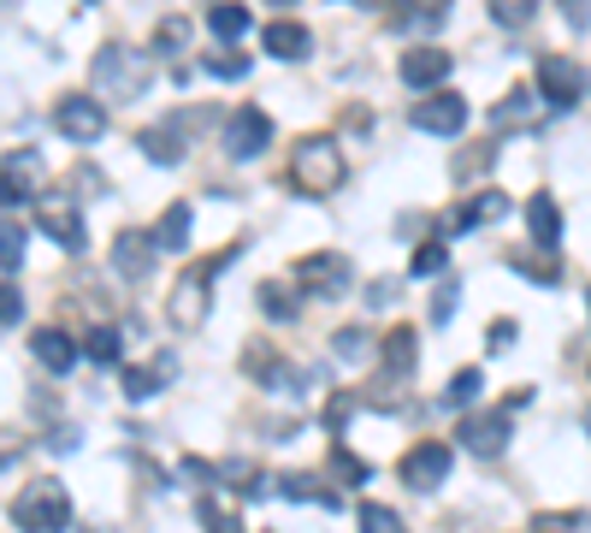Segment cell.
<instances>
[{"label":"cell","mask_w":591,"mask_h":533,"mask_svg":"<svg viewBox=\"0 0 591 533\" xmlns=\"http://www.w3.org/2000/svg\"><path fill=\"white\" fill-rule=\"evenodd\" d=\"M343 148H338V136H302L290 154V184L296 191H308V196H332L338 184H343Z\"/></svg>","instance_id":"obj_1"},{"label":"cell","mask_w":591,"mask_h":533,"mask_svg":"<svg viewBox=\"0 0 591 533\" xmlns=\"http://www.w3.org/2000/svg\"><path fill=\"white\" fill-rule=\"evenodd\" d=\"M12 522L24 533H65L72 527V492L60 480H30V486L12 498Z\"/></svg>","instance_id":"obj_2"},{"label":"cell","mask_w":591,"mask_h":533,"mask_svg":"<svg viewBox=\"0 0 591 533\" xmlns=\"http://www.w3.org/2000/svg\"><path fill=\"white\" fill-rule=\"evenodd\" d=\"M95 83H101V95L136 101V95L148 90V60L136 54V48H125V42H107L95 54Z\"/></svg>","instance_id":"obj_3"},{"label":"cell","mask_w":591,"mask_h":533,"mask_svg":"<svg viewBox=\"0 0 591 533\" xmlns=\"http://www.w3.org/2000/svg\"><path fill=\"white\" fill-rule=\"evenodd\" d=\"M231 255H237V244L219 249V255H207L201 267H189L184 279H178V290H172V320H178L184 332H189V326H201V315H207V290H214V279L225 273V262H231Z\"/></svg>","instance_id":"obj_4"},{"label":"cell","mask_w":591,"mask_h":533,"mask_svg":"<svg viewBox=\"0 0 591 533\" xmlns=\"http://www.w3.org/2000/svg\"><path fill=\"white\" fill-rule=\"evenodd\" d=\"M37 196H42V154L37 148L0 154V208H24Z\"/></svg>","instance_id":"obj_5"},{"label":"cell","mask_w":591,"mask_h":533,"mask_svg":"<svg viewBox=\"0 0 591 533\" xmlns=\"http://www.w3.org/2000/svg\"><path fill=\"white\" fill-rule=\"evenodd\" d=\"M37 219H42V232L54 237L60 249L83 255V244H90V232H83V219H77V202H72V196L42 191V196H37Z\"/></svg>","instance_id":"obj_6"},{"label":"cell","mask_w":591,"mask_h":533,"mask_svg":"<svg viewBox=\"0 0 591 533\" xmlns=\"http://www.w3.org/2000/svg\"><path fill=\"white\" fill-rule=\"evenodd\" d=\"M396 474H403V486H408V492H438L444 480H449V444L421 439L403 462H396Z\"/></svg>","instance_id":"obj_7"},{"label":"cell","mask_w":591,"mask_h":533,"mask_svg":"<svg viewBox=\"0 0 591 533\" xmlns=\"http://www.w3.org/2000/svg\"><path fill=\"white\" fill-rule=\"evenodd\" d=\"M350 262H343V255H332V249H320V255H302V262H296V285L308 290V297H343V290H350Z\"/></svg>","instance_id":"obj_8"},{"label":"cell","mask_w":591,"mask_h":533,"mask_svg":"<svg viewBox=\"0 0 591 533\" xmlns=\"http://www.w3.org/2000/svg\"><path fill=\"white\" fill-rule=\"evenodd\" d=\"M538 95H545L556 113H568L573 101L585 95V72L568 54H545V60H538Z\"/></svg>","instance_id":"obj_9"},{"label":"cell","mask_w":591,"mask_h":533,"mask_svg":"<svg viewBox=\"0 0 591 533\" xmlns=\"http://www.w3.org/2000/svg\"><path fill=\"white\" fill-rule=\"evenodd\" d=\"M267 136H272V119L260 113V107H237L231 119H225V131H219V143L231 161H255L260 148H267Z\"/></svg>","instance_id":"obj_10"},{"label":"cell","mask_w":591,"mask_h":533,"mask_svg":"<svg viewBox=\"0 0 591 533\" xmlns=\"http://www.w3.org/2000/svg\"><path fill=\"white\" fill-rule=\"evenodd\" d=\"M456 444H462L467 457H502V451H509V416H497V409L462 416V427H456Z\"/></svg>","instance_id":"obj_11"},{"label":"cell","mask_w":591,"mask_h":533,"mask_svg":"<svg viewBox=\"0 0 591 533\" xmlns=\"http://www.w3.org/2000/svg\"><path fill=\"white\" fill-rule=\"evenodd\" d=\"M54 125H60V136H72V143H95V136L107 131V107H101L95 95H60Z\"/></svg>","instance_id":"obj_12"},{"label":"cell","mask_w":591,"mask_h":533,"mask_svg":"<svg viewBox=\"0 0 591 533\" xmlns=\"http://www.w3.org/2000/svg\"><path fill=\"white\" fill-rule=\"evenodd\" d=\"M408 125H421V131H432V136H462V125H467V101H462L456 90H438V95H426L421 107L408 113Z\"/></svg>","instance_id":"obj_13"},{"label":"cell","mask_w":591,"mask_h":533,"mask_svg":"<svg viewBox=\"0 0 591 533\" xmlns=\"http://www.w3.org/2000/svg\"><path fill=\"white\" fill-rule=\"evenodd\" d=\"M30 356H37L48 373H72V362L83 356V344L65 332V326H37V332H30Z\"/></svg>","instance_id":"obj_14"},{"label":"cell","mask_w":591,"mask_h":533,"mask_svg":"<svg viewBox=\"0 0 591 533\" xmlns=\"http://www.w3.org/2000/svg\"><path fill=\"white\" fill-rule=\"evenodd\" d=\"M396 78L408 83V90H438V83L449 78V54L444 48H403V65H396Z\"/></svg>","instance_id":"obj_15"},{"label":"cell","mask_w":591,"mask_h":533,"mask_svg":"<svg viewBox=\"0 0 591 533\" xmlns=\"http://www.w3.org/2000/svg\"><path fill=\"white\" fill-rule=\"evenodd\" d=\"M154 255H160V244H154L148 232H118L113 237V267L125 273L131 285H143L148 273H154Z\"/></svg>","instance_id":"obj_16"},{"label":"cell","mask_w":591,"mask_h":533,"mask_svg":"<svg viewBox=\"0 0 591 533\" xmlns=\"http://www.w3.org/2000/svg\"><path fill=\"white\" fill-rule=\"evenodd\" d=\"M136 148H143L154 166H178L184 161V119H160V125H148L143 136H136Z\"/></svg>","instance_id":"obj_17"},{"label":"cell","mask_w":591,"mask_h":533,"mask_svg":"<svg viewBox=\"0 0 591 533\" xmlns=\"http://www.w3.org/2000/svg\"><path fill=\"white\" fill-rule=\"evenodd\" d=\"M260 48H267L272 60H308V48H314V37H308L302 24H290V19H278L260 30Z\"/></svg>","instance_id":"obj_18"},{"label":"cell","mask_w":591,"mask_h":533,"mask_svg":"<svg viewBox=\"0 0 591 533\" xmlns=\"http://www.w3.org/2000/svg\"><path fill=\"white\" fill-rule=\"evenodd\" d=\"M172 380V362L160 356V362H136V368H118V386H125V398L131 403H143V398H154Z\"/></svg>","instance_id":"obj_19"},{"label":"cell","mask_w":591,"mask_h":533,"mask_svg":"<svg viewBox=\"0 0 591 533\" xmlns=\"http://www.w3.org/2000/svg\"><path fill=\"white\" fill-rule=\"evenodd\" d=\"M509 214V196L502 191H479L474 202H467V208L449 219V232H474V226H491V219H502Z\"/></svg>","instance_id":"obj_20"},{"label":"cell","mask_w":591,"mask_h":533,"mask_svg":"<svg viewBox=\"0 0 591 533\" xmlns=\"http://www.w3.org/2000/svg\"><path fill=\"white\" fill-rule=\"evenodd\" d=\"M527 232H532L545 249H556V244H562V208H556V202H550L545 191H538V196L527 202Z\"/></svg>","instance_id":"obj_21"},{"label":"cell","mask_w":591,"mask_h":533,"mask_svg":"<svg viewBox=\"0 0 591 533\" xmlns=\"http://www.w3.org/2000/svg\"><path fill=\"white\" fill-rule=\"evenodd\" d=\"M83 356H90L95 368H118V356H125V338H118V326H90V332H83Z\"/></svg>","instance_id":"obj_22"},{"label":"cell","mask_w":591,"mask_h":533,"mask_svg":"<svg viewBox=\"0 0 591 533\" xmlns=\"http://www.w3.org/2000/svg\"><path fill=\"white\" fill-rule=\"evenodd\" d=\"M414 356H421V338H414V326H391L385 332V373H414Z\"/></svg>","instance_id":"obj_23"},{"label":"cell","mask_w":591,"mask_h":533,"mask_svg":"<svg viewBox=\"0 0 591 533\" xmlns=\"http://www.w3.org/2000/svg\"><path fill=\"white\" fill-rule=\"evenodd\" d=\"M278 492H284L290 504H320V510H343V504H338V492H332V486H320L314 474H284V480H278Z\"/></svg>","instance_id":"obj_24"},{"label":"cell","mask_w":591,"mask_h":533,"mask_svg":"<svg viewBox=\"0 0 591 533\" xmlns=\"http://www.w3.org/2000/svg\"><path fill=\"white\" fill-rule=\"evenodd\" d=\"M207 30H214V42H242V37H249V7L219 0V7L207 12Z\"/></svg>","instance_id":"obj_25"},{"label":"cell","mask_w":591,"mask_h":533,"mask_svg":"<svg viewBox=\"0 0 591 533\" xmlns=\"http://www.w3.org/2000/svg\"><path fill=\"white\" fill-rule=\"evenodd\" d=\"M154 244H160L166 255H178L189 244V202H172V208L160 214V226H154Z\"/></svg>","instance_id":"obj_26"},{"label":"cell","mask_w":591,"mask_h":533,"mask_svg":"<svg viewBox=\"0 0 591 533\" xmlns=\"http://www.w3.org/2000/svg\"><path fill=\"white\" fill-rule=\"evenodd\" d=\"M255 303H260V315H267V320H278V326H284V320H296V290H290V285H278V279H267V285H260V290H255Z\"/></svg>","instance_id":"obj_27"},{"label":"cell","mask_w":591,"mask_h":533,"mask_svg":"<svg viewBox=\"0 0 591 533\" xmlns=\"http://www.w3.org/2000/svg\"><path fill=\"white\" fill-rule=\"evenodd\" d=\"M196 522H201L207 533H242L237 510H231V504H219V498H201V504H196Z\"/></svg>","instance_id":"obj_28"},{"label":"cell","mask_w":591,"mask_h":533,"mask_svg":"<svg viewBox=\"0 0 591 533\" xmlns=\"http://www.w3.org/2000/svg\"><path fill=\"white\" fill-rule=\"evenodd\" d=\"M24 267V219H0V273Z\"/></svg>","instance_id":"obj_29"},{"label":"cell","mask_w":591,"mask_h":533,"mask_svg":"<svg viewBox=\"0 0 591 533\" xmlns=\"http://www.w3.org/2000/svg\"><path fill=\"white\" fill-rule=\"evenodd\" d=\"M532 12H538V0H491V19H497L502 30H527Z\"/></svg>","instance_id":"obj_30"},{"label":"cell","mask_w":591,"mask_h":533,"mask_svg":"<svg viewBox=\"0 0 591 533\" xmlns=\"http://www.w3.org/2000/svg\"><path fill=\"white\" fill-rule=\"evenodd\" d=\"M361 533H408V522L391 504H361Z\"/></svg>","instance_id":"obj_31"},{"label":"cell","mask_w":591,"mask_h":533,"mask_svg":"<svg viewBox=\"0 0 591 533\" xmlns=\"http://www.w3.org/2000/svg\"><path fill=\"white\" fill-rule=\"evenodd\" d=\"M527 113H532V90H509V95L491 107V125H520Z\"/></svg>","instance_id":"obj_32"},{"label":"cell","mask_w":591,"mask_h":533,"mask_svg":"<svg viewBox=\"0 0 591 533\" xmlns=\"http://www.w3.org/2000/svg\"><path fill=\"white\" fill-rule=\"evenodd\" d=\"M444 267H449V249H444V244H421V249H414V267H408V273H414V279H438Z\"/></svg>","instance_id":"obj_33"},{"label":"cell","mask_w":591,"mask_h":533,"mask_svg":"<svg viewBox=\"0 0 591 533\" xmlns=\"http://www.w3.org/2000/svg\"><path fill=\"white\" fill-rule=\"evenodd\" d=\"M479 398V368H462L456 380L444 386V409H462V403H474Z\"/></svg>","instance_id":"obj_34"},{"label":"cell","mask_w":591,"mask_h":533,"mask_svg":"<svg viewBox=\"0 0 591 533\" xmlns=\"http://www.w3.org/2000/svg\"><path fill=\"white\" fill-rule=\"evenodd\" d=\"M332 474L343 480V486H367V462H355V451H343V444H338V451H332Z\"/></svg>","instance_id":"obj_35"},{"label":"cell","mask_w":591,"mask_h":533,"mask_svg":"<svg viewBox=\"0 0 591 533\" xmlns=\"http://www.w3.org/2000/svg\"><path fill=\"white\" fill-rule=\"evenodd\" d=\"M184 42H189V24H184V19H166V24H160V37H154V54L178 60V54H184Z\"/></svg>","instance_id":"obj_36"},{"label":"cell","mask_w":591,"mask_h":533,"mask_svg":"<svg viewBox=\"0 0 591 533\" xmlns=\"http://www.w3.org/2000/svg\"><path fill=\"white\" fill-rule=\"evenodd\" d=\"M585 522L573 510H545V515H532V533H580Z\"/></svg>","instance_id":"obj_37"},{"label":"cell","mask_w":591,"mask_h":533,"mask_svg":"<svg viewBox=\"0 0 591 533\" xmlns=\"http://www.w3.org/2000/svg\"><path fill=\"white\" fill-rule=\"evenodd\" d=\"M515 267L527 273L532 285H556V279H562V273H556V262H550V255H515Z\"/></svg>","instance_id":"obj_38"},{"label":"cell","mask_w":591,"mask_h":533,"mask_svg":"<svg viewBox=\"0 0 591 533\" xmlns=\"http://www.w3.org/2000/svg\"><path fill=\"white\" fill-rule=\"evenodd\" d=\"M456 303H462V285L449 279V285H438V297H432V320L438 326H449V315H456Z\"/></svg>","instance_id":"obj_39"},{"label":"cell","mask_w":591,"mask_h":533,"mask_svg":"<svg viewBox=\"0 0 591 533\" xmlns=\"http://www.w3.org/2000/svg\"><path fill=\"white\" fill-rule=\"evenodd\" d=\"M242 72H249L242 54H207V78H242Z\"/></svg>","instance_id":"obj_40"},{"label":"cell","mask_w":591,"mask_h":533,"mask_svg":"<svg viewBox=\"0 0 591 533\" xmlns=\"http://www.w3.org/2000/svg\"><path fill=\"white\" fill-rule=\"evenodd\" d=\"M12 320H24V297H19V285H0V326H12Z\"/></svg>","instance_id":"obj_41"},{"label":"cell","mask_w":591,"mask_h":533,"mask_svg":"<svg viewBox=\"0 0 591 533\" xmlns=\"http://www.w3.org/2000/svg\"><path fill=\"white\" fill-rule=\"evenodd\" d=\"M332 350L338 356H361V350H367V332H361V326H343V332L332 338Z\"/></svg>","instance_id":"obj_42"},{"label":"cell","mask_w":591,"mask_h":533,"mask_svg":"<svg viewBox=\"0 0 591 533\" xmlns=\"http://www.w3.org/2000/svg\"><path fill=\"white\" fill-rule=\"evenodd\" d=\"M485 161H491V143H474V148H467L462 161H456V172H462V178H479Z\"/></svg>","instance_id":"obj_43"},{"label":"cell","mask_w":591,"mask_h":533,"mask_svg":"<svg viewBox=\"0 0 591 533\" xmlns=\"http://www.w3.org/2000/svg\"><path fill=\"white\" fill-rule=\"evenodd\" d=\"M485 344H491V350H509V344H515V326H509V320L491 326V332H485Z\"/></svg>","instance_id":"obj_44"},{"label":"cell","mask_w":591,"mask_h":533,"mask_svg":"<svg viewBox=\"0 0 591 533\" xmlns=\"http://www.w3.org/2000/svg\"><path fill=\"white\" fill-rule=\"evenodd\" d=\"M391 297H396V279H379V285L367 290V303H373V308H385Z\"/></svg>","instance_id":"obj_45"},{"label":"cell","mask_w":591,"mask_h":533,"mask_svg":"<svg viewBox=\"0 0 591 533\" xmlns=\"http://www.w3.org/2000/svg\"><path fill=\"white\" fill-rule=\"evenodd\" d=\"M562 7H568V19H573V24H585V0H562Z\"/></svg>","instance_id":"obj_46"},{"label":"cell","mask_w":591,"mask_h":533,"mask_svg":"<svg viewBox=\"0 0 591 533\" xmlns=\"http://www.w3.org/2000/svg\"><path fill=\"white\" fill-rule=\"evenodd\" d=\"M0 451H19V433H7V427H0Z\"/></svg>","instance_id":"obj_47"},{"label":"cell","mask_w":591,"mask_h":533,"mask_svg":"<svg viewBox=\"0 0 591 533\" xmlns=\"http://www.w3.org/2000/svg\"><path fill=\"white\" fill-rule=\"evenodd\" d=\"M267 7H296V0H267Z\"/></svg>","instance_id":"obj_48"},{"label":"cell","mask_w":591,"mask_h":533,"mask_svg":"<svg viewBox=\"0 0 591 533\" xmlns=\"http://www.w3.org/2000/svg\"><path fill=\"white\" fill-rule=\"evenodd\" d=\"M585 433H591V409H585Z\"/></svg>","instance_id":"obj_49"},{"label":"cell","mask_w":591,"mask_h":533,"mask_svg":"<svg viewBox=\"0 0 591 533\" xmlns=\"http://www.w3.org/2000/svg\"><path fill=\"white\" fill-rule=\"evenodd\" d=\"M585 308H591V290H585Z\"/></svg>","instance_id":"obj_50"},{"label":"cell","mask_w":591,"mask_h":533,"mask_svg":"<svg viewBox=\"0 0 591 533\" xmlns=\"http://www.w3.org/2000/svg\"><path fill=\"white\" fill-rule=\"evenodd\" d=\"M361 7H373V0H361Z\"/></svg>","instance_id":"obj_51"}]
</instances>
